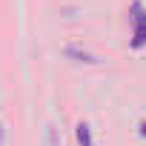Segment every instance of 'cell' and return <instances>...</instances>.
<instances>
[{
  "label": "cell",
  "mask_w": 146,
  "mask_h": 146,
  "mask_svg": "<svg viewBox=\"0 0 146 146\" xmlns=\"http://www.w3.org/2000/svg\"><path fill=\"white\" fill-rule=\"evenodd\" d=\"M140 135H143V137H146V123H140Z\"/></svg>",
  "instance_id": "cell-3"
},
{
  "label": "cell",
  "mask_w": 146,
  "mask_h": 146,
  "mask_svg": "<svg viewBox=\"0 0 146 146\" xmlns=\"http://www.w3.org/2000/svg\"><path fill=\"white\" fill-rule=\"evenodd\" d=\"M143 40H146V20H143V17H137V37H135V43L140 46Z\"/></svg>",
  "instance_id": "cell-2"
},
{
  "label": "cell",
  "mask_w": 146,
  "mask_h": 146,
  "mask_svg": "<svg viewBox=\"0 0 146 146\" xmlns=\"http://www.w3.org/2000/svg\"><path fill=\"white\" fill-rule=\"evenodd\" d=\"M78 140H80L83 146H92V135H89V126H86V123L78 126Z\"/></svg>",
  "instance_id": "cell-1"
}]
</instances>
